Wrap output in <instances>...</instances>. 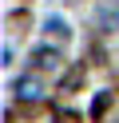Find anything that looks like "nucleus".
<instances>
[{
	"mask_svg": "<svg viewBox=\"0 0 119 123\" xmlns=\"http://www.w3.org/2000/svg\"><path fill=\"white\" fill-rule=\"evenodd\" d=\"M44 32L52 36V40H63V44H68V36H71V24H68V20H60V16H48V20H44Z\"/></svg>",
	"mask_w": 119,
	"mask_h": 123,
	"instance_id": "1",
	"label": "nucleus"
},
{
	"mask_svg": "<svg viewBox=\"0 0 119 123\" xmlns=\"http://www.w3.org/2000/svg\"><path fill=\"white\" fill-rule=\"evenodd\" d=\"M32 64L36 68H60V52L56 48H36L32 52Z\"/></svg>",
	"mask_w": 119,
	"mask_h": 123,
	"instance_id": "2",
	"label": "nucleus"
},
{
	"mask_svg": "<svg viewBox=\"0 0 119 123\" xmlns=\"http://www.w3.org/2000/svg\"><path fill=\"white\" fill-rule=\"evenodd\" d=\"M16 91H20V99H36V95H40V83H36V80H20Z\"/></svg>",
	"mask_w": 119,
	"mask_h": 123,
	"instance_id": "3",
	"label": "nucleus"
},
{
	"mask_svg": "<svg viewBox=\"0 0 119 123\" xmlns=\"http://www.w3.org/2000/svg\"><path fill=\"white\" fill-rule=\"evenodd\" d=\"M107 103H111V91H99V95L91 99V115H103V111H107Z\"/></svg>",
	"mask_w": 119,
	"mask_h": 123,
	"instance_id": "4",
	"label": "nucleus"
},
{
	"mask_svg": "<svg viewBox=\"0 0 119 123\" xmlns=\"http://www.w3.org/2000/svg\"><path fill=\"white\" fill-rule=\"evenodd\" d=\"M60 123H79V119H75V115H60Z\"/></svg>",
	"mask_w": 119,
	"mask_h": 123,
	"instance_id": "5",
	"label": "nucleus"
}]
</instances>
